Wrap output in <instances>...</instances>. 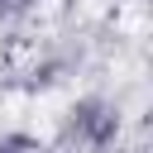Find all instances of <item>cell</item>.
Returning a JSON list of instances; mask_svg holds the SVG:
<instances>
[{
	"label": "cell",
	"instance_id": "1",
	"mask_svg": "<svg viewBox=\"0 0 153 153\" xmlns=\"http://www.w3.org/2000/svg\"><path fill=\"white\" fill-rule=\"evenodd\" d=\"M62 129H67V143L81 148V153H110L120 143V129H124V115L110 96H76L62 115Z\"/></svg>",
	"mask_w": 153,
	"mask_h": 153
},
{
	"label": "cell",
	"instance_id": "2",
	"mask_svg": "<svg viewBox=\"0 0 153 153\" xmlns=\"http://www.w3.org/2000/svg\"><path fill=\"white\" fill-rule=\"evenodd\" d=\"M43 10V0H0V24H29Z\"/></svg>",
	"mask_w": 153,
	"mask_h": 153
},
{
	"label": "cell",
	"instance_id": "3",
	"mask_svg": "<svg viewBox=\"0 0 153 153\" xmlns=\"http://www.w3.org/2000/svg\"><path fill=\"white\" fill-rule=\"evenodd\" d=\"M0 153H48V143L24 129H10V134H0Z\"/></svg>",
	"mask_w": 153,
	"mask_h": 153
}]
</instances>
